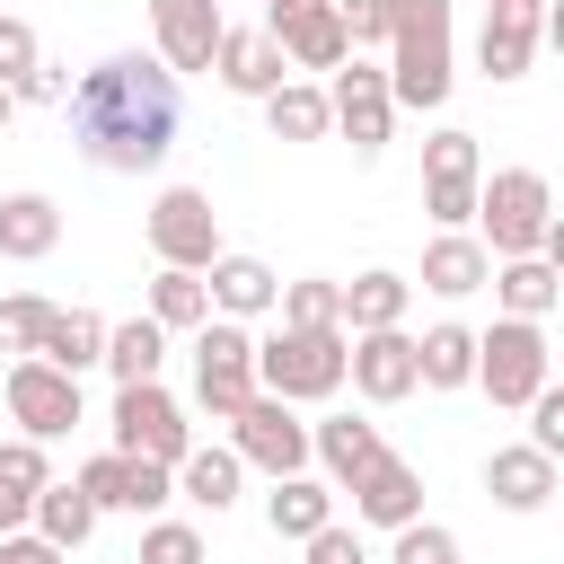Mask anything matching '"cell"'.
I'll use <instances>...</instances> for the list:
<instances>
[{
	"label": "cell",
	"instance_id": "16",
	"mask_svg": "<svg viewBox=\"0 0 564 564\" xmlns=\"http://www.w3.org/2000/svg\"><path fill=\"white\" fill-rule=\"evenodd\" d=\"M352 520H370V529H405V520H423V476L397 458V449H379L361 476H352Z\"/></svg>",
	"mask_w": 564,
	"mask_h": 564
},
{
	"label": "cell",
	"instance_id": "40",
	"mask_svg": "<svg viewBox=\"0 0 564 564\" xmlns=\"http://www.w3.org/2000/svg\"><path fill=\"white\" fill-rule=\"evenodd\" d=\"M529 441H538L546 458H564V388H555V379L529 397Z\"/></svg>",
	"mask_w": 564,
	"mask_h": 564
},
{
	"label": "cell",
	"instance_id": "31",
	"mask_svg": "<svg viewBox=\"0 0 564 564\" xmlns=\"http://www.w3.org/2000/svg\"><path fill=\"white\" fill-rule=\"evenodd\" d=\"M35 529H44L62 555H70V546H88V538H97V494H88L79 476H70V485L53 476V485H44V502H35Z\"/></svg>",
	"mask_w": 564,
	"mask_h": 564
},
{
	"label": "cell",
	"instance_id": "48",
	"mask_svg": "<svg viewBox=\"0 0 564 564\" xmlns=\"http://www.w3.org/2000/svg\"><path fill=\"white\" fill-rule=\"evenodd\" d=\"M9 115H18V88H9V79H0V132H9Z\"/></svg>",
	"mask_w": 564,
	"mask_h": 564
},
{
	"label": "cell",
	"instance_id": "36",
	"mask_svg": "<svg viewBox=\"0 0 564 564\" xmlns=\"http://www.w3.org/2000/svg\"><path fill=\"white\" fill-rule=\"evenodd\" d=\"M44 326H53L44 291H9L0 300V352H44Z\"/></svg>",
	"mask_w": 564,
	"mask_h": 564
},
{
	"label": "cell",
	"instance_id": "46",
	"mask_svg": "<svg viewBox=\"0 0 564 564\" xmlns=\"http://www.w3.org/2000/svg\"><path fill=\"white\" fill-rule=\"evenodd\" d=\"M538 256H546V264H555V273H564V212H555V220H546V247H538Z\"/></svg>",
	"mask_w": 564,
	"mask_h": 564
},
{
	"label": "cell",
	"instance_id": "28",
	"mask_svg": "<svg viewBox=\"0 0 564 564\" xmlns=\"http://www.w3.org/2000/svg\"><path fill=\"white\" fill-rule=\"evenodd\" d=\"M405 308H414V282L388 273V264L344 282V326H352V335H370V326H405Z\"/></svg>",
	"mask_w": 564,
	"mask_h": 564
},
{
	"label": "cell",
	"instance_id": "5",
	"mask_svg": "<svg viewBox=\"0 0 564 564\" xmlns=\"http://www.w3.org/2000/svg\"><path fill=\"white\" fill-rule=\"evenodd\" d=\"M555 379V352H546V335H538V317H494L485 335H476V388L494 397V405H520L529 414V397Z\"/></svg>",
	"mask_w": 564,
	"mask_h": 564
},
{
	"label": "cell",
	"instance_id": "17",
	"mask_svg": "<svg viewBox=\"0 0 564 564\" xmlns=\"http://www.w3.org/2000/svg\"><path fill=\"white\" fill-rule=\"evenodd\" d=\"M538 44H546V0H520V9H485L476 62H485V79H529Z\"/></svg>",
	"mask_w": 564,
	"mask_h": 564
},
{
	"label": "cell",
	"instance_id": "7",
	"mask_svg": "<svg viewBox=\"0 0 564 564\" xmlns=\"http://www.w3.org/2000/svg\"><path fill=\"white\" fill-rule=\"evenodd\" d=\"M141 229H150V256H159V264H185V273H212V264L229 256V247H220V212H212L203 185H167Z\"/></svg>",
	"mask_w": 564,
	"mask_h": 564
},
{
	"label": "cell",
	"instance_id": "42",
	"mask_svg": "<svg viewBox=\"0 0 564 564\" xmlns=\"http://www.w3.org/2000/svg\"><path fill=\"white\" fill-rule=\"evenodd\" d=\"M344 26H352V44H388L397 35V0H344Z\"/></svg>",
	"mask_w": 564,
	"mask_h": 564
},
{
	"label": "cell",
	"instance_id": "15",
	"mask_svg": "<svg viewBox=\"0 0 564 564\" xmlns=\"http://www.w3.org/2000/svg\"><path fill=\"white\" fill-rule=\"evenodd\" d=\"M291 53V70H344L352 62V26H344V0H300L282 18H264Z\"/></svg>",
	"mask_w": 564,
	"mask_h": 564
},
{
	"label": "cell",
	"instance_id": "3",
	"mask_svg": "<svg viewBox=\"0 0 564 564\" xmlns=\"http://www.w3.org/2000/svg\"><path fill=\"white\" fill-rule=\"evenodd\" d=\"M194 397H203V414L212 423H238L256 397H264V379H256V326L247 317H203L194 326Z\"/></svg>",
	"mask_w": 564,
	"mask_h": 564
},
{
	"label": "cell",
	"instance_id": "35",
	"mask_svg": "<svg viewBox=\"0 0 564 564\" xmlns=\"http://www.w3.org/2000/svg\"><path fill=\"white\" fill-rule=\"evenodd\" d=\"M282 326H344V282L308 273V282H282ZM352 335V326H344Z\"/></svg>",
	"mask_w": 564,
	"mask_h": 564
},
{
	"label": "cell",
	"instance_id": "13",
	"mask_svg": "<svg viewBox=\"0 0 564 564\" xmlns=\"http://www.w3.org/2000/svg\"><path fill=\"white\" fill-rule=\"evenodd\" d=\"M150 35H159V62L185 79V70H212L220 62L229 18H220V0H150Z\"/></svg>",
	"mask_w": 564,
	"mask_h": 564
},
{
	"label": "cell",
	"instance_id": "24",
	"mask_svg": "<svg viewBox=\"0 0 564 564\" xmlns=\"http://www.w3.org/2000/svg\"><path fill=\"white\" fill-rule=\"evenodd\" d=\"M212 308H220V317H247V326L273 317V308H282L273 264H256V256H220V264H212Z\"/></svg>",
	"mask_w": 564,
	"mask_h": 564
},
{
	"label": "cell",
	"instance_id": "2",
	"mask_svg": "<svg viewBox=\"0 0 564 564\" xmlns=\"http://www.w3.org/2000/svg\"><path fill=\"white\" fill-rule=\"evenodd\" d=\"M256 379H264V397L317 405L352 379V335L344 326H273V335H256Z\"/></svg>",
	"mask_w": 564,
	"mask_h": 564
},
{
	"label": "cell",
	"instance_id": "29",
	"mask_svg": "<svg viewBox=\"0 0 564 564\" xmlns=\"http://www.w3.org/2000/svg\"><path fill=\"white\" fill-rule=\"evenodd\" d=\"M150 317H159L167 335H185V326H203V317H212V273H185V264H159V273H150Z\"/></svg>",
	"mask_w": 564,
	"mask_h": 564
},
{
	"label": "cell",
	"instance_id": "9",
	"mask_svg": "<svg viewBox=\"0 0 564 564\" xmlns=\"http://www.w3.org/2000/svg\"><path fill=\"white\" fill-rule=\"evenodd\" d=\"M9 423H18L26 441H62V432L79 423V370H62V361H44V352H18V361H9Z\"/></svg>",
	"mask_w": 564,
	"mask_h": 564
},
{
	"label": "cell",
	"instance_id": "10",
	"mask_svg": "<svg viewBox=\"0 0 564 564\" xmlns=\"http://www.w3.org/2000/svg\"><path fill=\"white\" fill-rule=\"evenodd\" d=\"M115 449L185 467V449H194V423H185V405H176L159 379H141V388H115Z\"/></svg>",
	"mask_w": 564,
	"mask_h": 564
},
{
	"label": "cell",
	"instance_id": "26",
	"mask_svg": "<svg viewBox=\"0 0 564 564\" xmlns=\"http://www.w3.org/2000/svg\"><path fill=\"white\" fill-rule=\"evenodd\" d=\"M264 123H273V141H326L335 132V97L317 79H282L264 97Z\"/></svg>",
	"mask_w": 564,
	"mask_h": 564
},
{
	"label": "cell",
	"instance_id": "27",
	"mask_svg": "<svg viewBox=\"0 0 564 564\" xmlns=\"http://www.w3.org/2000/svg\"><path fill=\"white\" fill-rule=\"evenodd\" d=\"M494 300H502V317H546L564 300V273L546 256H502L494 264Z\"/></svg>",
	"mask_w": 564,
	"mask_h": 564
},
{
	"label": "cell",
	"instance_id": "32",
	"mask_svg": "<svg viewBox=\"0 0 564 564\" xmlns=\"http://www.w3.org/2000/svg\"><path fill=\"white\" fill-rule=\"evenodd\" d=\"M106 317L97 308H53V326H44V361H62V370H97L106 361Z\"/></svg>",
	"mask_w": 564,
	"mask_h": 564
},
{
	"label": "cell",
	"instance_id": "38",
	"mask_svg": "<svg viewBox=\"0 0 564 564\" xmlns=\"http://www.w3.org/2000/svg\"><path fill=\"white\" fill-rule=\"evenodd\" d=\"M388 564H458V529H441V520H405L397 546H388Z\"/></svg>",
	"mask_w": 564,
	"mask_h": 564
},
{
	"label": "cell",
	"instance_id": "49",
	"mask_svg": "<svg viewBox=\"0 0 564 564\" xmlns=\"http://www.w3.org/2000/svg\"><path fill=\"white\" fill-rule=\"evenodd\" d=\"M282 9H300V0H264V18H282Z\"/></svg>",
	"mask_w": 564,
	"mask_h": 564
},
{
	"label": "cell",
	"instance_id": "20",
	"mask_svg": "<svg viewBox=\"0 0 564 564\" xmlns=\"http://www.w3.org/2000/svg\"><path fill=\"white\" fill-rule=\"evenodd\" d=\"M423 291H441V300L494 291V247H485V238H467V229H441V238L423 247Z\"/></svg>",
	"mask_w": 564,
	"mask_h": 564
},
{
	"label": "cell",
	"instance_id": "6",
	"mask_svg": "<svg viewBox=\"0 0 564 564\" xmlns=\"http://www.w3.org/2000/svg\"><path fill=\"white\" fill-rule=\"evenodd\" d=\"M476 220H485L494 264H502V256H538V247H546V220H555V194H546V176H538V167H494V176H485Z\"/></svg>",
	"mask_w": 564,
	"mask_h": 564
},
{
	"label": "cell",
	"instance_id": "8",
	"mask_svg": "<svg viewBox=\"0 0 564 564\" xmlns=\"http://www.w3.org/2000/svg\"><path fill=\"white\" fill-rule=\"evenodd\" d=\"M476 203H485V150H476V132L449 123V132L423 141V212H432L441 229H467Z\"/></svg>",
	"mask_w": 564,
	"mask_h": 564
},
{
	"label": "cell",
	"instance_id": "11",
	"mask_svg": "<svg viewBox=\"0 0 564 564\" xmlns=\"http://www.w3.org/2000/svg\"><path fill=\"white\" fill-rule=\"evenodd\" d=\"M326 97H335V132H344L361 159H379L388 132H397V88H388V70H379V62H344V70L326 79Z\"/></svg>",
	"mask_w": 564,
	"mask_h": 564
},
{
	"label": "cell",
	"instance_id": "34",
	"mask_svg": "<svg viewBox=\"0 0 564 564\" xmlns=\"http://www.w3.org/2000/svg\"><path fill=\"white\" fill-rule=\"evenodd\" d=\"M423 388H476V326H423Z\"/></svg>",
	"mask_w": 564,
	"mask_h": 564
},
{
	"label": "cell",
	"instance_id": "19",
	"mask_svg": "<svg viewBox=\"0 0 564 564\" xmlns=\"http://www.w3.org/2000/svg\"><path fill=\"white\" fill-rule=\"evenodd\" d=\"M485 494H494L502 511H546V502H555V458H546L538 441H511V449L485 458Z\"/></svg>",
	"mask_w": 564,
	"mask_h": 564
},
{
	"label": "cell",
	"instance_id": "37",
	"mask_svg": "<svg viewBox=\"0 0 564 564\" xmlns=\"http://www.w3.org/2000/svg\"><path fill=\"white\" fill-rule=\"evenodd\" d=\"M132 564H203V529L194 520H150Z\"/></svg>",
	"mask_w": 564,
	"mask_h": 564
},
{
	"label": "cell",
	"instance_id": "25",
	"mask_svg": "<svg viewBox=\"0 0 564 564\" xmlns=\"http://www.w3.org/2000/svg\"><path fill=\"white\" fill-rule=\"evenodd\" d=\"M308 441H317V467H326L344 494H352V476L388 449V441H379V423H361V414H326V423H308Z\"/></svg>",
	"mask_w": 564,
	"mask_h": 564
},
{
	"label": "cell",
	"instance_id": "21",
	"mask_svg": "<svg viewBox=\"0 0 564 564\" xmlns=\"http://www.w3.org/2000/svg\"><path fill=\"white\" fill-rule=\"evenodd\" d=\"M326 520H335V476H308V467H300V476H273V494H264V529H273V538L300 546V538H317Z\"/></svg>",
	"mask_w": 564,
	"mask_h": 564
},
{
	"label": "cell",
	"instance_id": "33",
	"mask_svg": "<svg viewBox=\"0 0 564 564\" xmlns=\"http://www.w3.org/2000/svg\"><path fill=\"white\" fill-rule=\"evenodd\" d=\"M159 361H167V326H159V317H132V326L106 335V370H115V388L159 379Z\"/></svg>",
	"mask_w": 564,
	"mask_h": 564
},
{
	"label": "cell",
	"instance_id": "18",
	"mask_svg": "<svg viewBox=\"0 0 564 564\" xmlns=\"http://www.w3.org/2000/svg\"><path fill=\"white\" fill-rule=\"evenodd\" d=\"M212 70H220V88H229V97H273V88L291 79V53H282V35H273V26H229Z\"/></svg>",
	"mask_w": 564,
	"mask_h": 564
},
{
	"label": "cell",
	"instance_id": "14",
	"mask_svg": "<svg viewBox=\"0 0 564 564\" xmlns=\"http://www.w3.org/2000/svg\"><path fill=\"white\" fill-rule=\"evenodd\" d=\"M352 388H361L370 405L414 397V388H423V344H414L405 326H370V335H352Z\"/></svg>",
	"mask_w": 564,
	"mask_h": 564
},
{
	"label": "cell",
	"instance_id": "45",
	"mask_svg": "<svg viewBox=\"0 0 564 564\" xmlns=\"http://www.w3.org/2000/svg\"><path fill=\"white\" fill-rule=\"evenodd\" d=\"M0 564H62V546H53L44 529H9V538H0Z\"/></svg>",
	"mask_w": 564,
	"mask_h": 564
},
{
	"label": "cell",
	"instance_id": "30",
	"mask_svg": "<svg viewBox=\"0 0 564 564\" xmlns=\"http://www.w3.org/2000/svg\"><path fill=\"white\" fill-rule=\"evenodd\" d=\"M238 476H247V458H238V449H185L176 494H185L194 511H229V502H238Z\"/></svg>",
	"mask_w": 564,
	"mask_h": 564
},
{
	"label": "cell",
	"instance_id": "1",
	"mask_svg": "<svg viewBox=\"0 0 564 564\" xmlns=\"http://www.w3.org/2000/svg\"><path fill=\"white\" fill-rule=\"evenodd\" d=\"M70 141H79V159L88 167H106V176H150L167 150H176V132H185V88H176V70L159 62V53H106L79 88H70Z\"/></svg>",
	"mask_w": 564,
	"mask_h": 564
},
{
	"label": "cell",
	"instance_id": "23",
	"mask_svg": "<svg viewBox=\"0 0 564 564\" xmlns=\"http://www.w3.org/2000/svg\"><path fill=\"white\" fill-rule=\"evenodd\" d=\"M53 467H44V441H0V538L9 529H35V502H44Z\"/></svg>",
	"mask_w": 564,
	"mask_h": 564
},
{
	"label": "cell",
	"instance_id": "41",
	"mask_svg": "<svg viewBox=\"0 0 564 564\" xmlns=\"http://www.w3.org/2000/svg\"><path fill=\"white\" fill-rule=\"evenodd\" d=\"M35 62H44V53H35V26H26V18H0V79L18 88Z\"/></svg>",
	"mask_w": 564,
	"mask_h": 564
},
{
	"label": "cell",
	"instance_id": "4",
	"mask_svg": "<svg viewBox=\"0 0 564 564\" xmlns=\"http://www.w3.org/2000/svg\"><path fill=\"white\" fill-rule=\"evenodd\" d=\"M388 88H397V106H414V115L449 97V0H397Z\"/></svg>",
	"mask_w": 564,
	"mask_h": 564
},
{
	"label": "cell",
	"instance_id": "44",
	"mask_svg": "<svg viewBox=\"0 0 564 564\" xmlns=\"http://www.w3.org/2000/svg\"><path fill=\"white\" fill-rule=\"evenodd\" d=\"M18 97H26V106H70V70H53V62H35V70L18 79Z\"/></svg>",
	"mask_w": 564,
	"mask_h": 564
},
{
	"label": "cell",
	"instance_id": "12",
	"mask_svg": "<svg viewBox=\"0 0 564 564\" xmlns=\"http://www.w3.org/2000/svg\"><path fill=\"white\" fill-rule=\"evenodd\" d=\"M229 449H238L247 467H264V476H300V467L317 458V441H308V423L291 414V397H256V405L229 423Z\"/></svg>",
	"mask_w": 564,
	"mask_h": 564
},
{
	"label": "cell",
	"instance_id": "50",
	"mask_svg": "<svg viewBox=\"0 0 564 564\" xmlns=\"http://www.w3.org/2000/svg\"><path fill=\"white\" fill-rule=\"evenodd\" d=\"M485 9H520V0H485Z\"/></svg>",
	"mask_w": 564,
	"mask_h": 564
},
{
	"label": "cell",
	"instance_id": "47",
	"mask_svg": "<svg viewBox=\"0 0 564 564\" xmlns=\"http://www.w3.org/2000/svg\"><path fill=\"white\" fill-rule=\"evenodd\" d=\"M546 44L564 53V0H546Z\"/></svg>",
	"mask_w": 564,
	"mask_h": 564
},
{
	"label": "cell",
	"instance_id": "22",
	"mask_svg": "<svg viewBox=\"0 0 564 564\" xmlns=\"http://www.w3.org/2000/svg\"><path fill=\"white\" fill-rule=\"evenodd\" d=\"M53 247H62V203L35 194V185L26 194H0V256L9 264H44Z\"/></svg>",
	"mask_w": 564,
	"mask_h": 564
},
{
	"label": "cell",
	"instance_id": "43",
	"mask_svg": "<svg viewBox=\"0 0 564 564\" xmlns=\"http://www.w3.org/2000/svg\"><path fill=\"white\" fill-rule=\"evenodd\" d=\"M300 555H308V564H370V555H361V538H352L344 520H326L317 538H300Z\"/></svg>",
	"mask_w": 564,
	"mask_h": 564
},
{
	"label": "cell",
	"instance_id": "39",
	"mask_svg": "<svg viewBox=\"0 0 564 564\" xmlns=\"http://www.w3.org/2000/svg\"><path fill=\"white\" fill-rule=\"evenodd\" d=\"M79 485L97 494V511H132V449H106L79 467Z\"/></svg>",
	"mask_w": 564,
	"mask_h": 564
}]
</instances>
